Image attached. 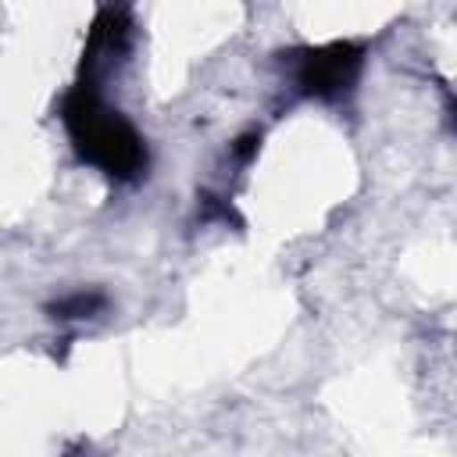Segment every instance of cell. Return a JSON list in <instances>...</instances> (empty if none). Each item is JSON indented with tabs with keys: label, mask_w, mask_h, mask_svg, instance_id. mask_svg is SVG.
<instances>
[{
	"label": "cell",
	"mask_w": 457,
	"mask_h": 457,
	"mask_svg": "<svg viewBox=\"0 0 457 457\" xmlns=\"http://www.w3.org/2000/svg\"><path fill=\"white\" fill-rule=\"evenodd\" d=\"M61 121L79 157L100 168L104 175L125 182L146 168V146L139 132L96 96V86L79 82L61 104Z\"/></svg>",
	"instance_id": "1"
},
{
	"label": "cell",
	"mask_w": 457,
	"mask_h": 457,
	"mask_svg": "<svg viewBox=\"0 0 457 457\" xmlns=\"http://www.w3.org/2000/svg\"><path fill=\"white\" fill-rule=\"evenodd\" d=\"M364 64V50L357 43H325L314 50H303L296 57L293 79L303 96L314 100H343Z\"/></svg>",
	"instance_id": "2"
},
{
	"label": "cell",
	"mask_w": 457,
	"mask_h": 457,
	"mask_svg": "<svg viewBox=\"0 0 457 457\" xmlns=\"http://www.w3.org/2000/svg\"><path fill=\"white\" fill-rule=\"evenodd\" d=\"M132 43V14L121 0H111L100 7V14L93 18V29L86 36V50H82V82H96L114 61H121L129 54Z\"/></svg>",
	"instance_id": "3"
},
{
	"label": "cell",
	"mask_w": 457,
	"mask_h": 457,
	"mask_svg": "<svg viewBox=\"0 0 457 457\" xmlns=\"http://www.w3.org/2000/svg\"><path fill=\"white\" fill-rule=\"evenodd\" d=\"M104 293H86V289H79V293H68V296H61V300H54L46 311H50V318H57V321H82V318H96L100 311H104Z\"/></svg>",
	"instance_id": "4"
},
{
	"label": "cell",
	"mask_w": 457,
	"mask_h": 457,
	"mask_svg": "<svg viewBox=\"0 0 457 457\" xmlns=\"http://www.w3.org/2000/svg\"><path fill=\"white\" fill-rule=\"evenodd\" d=\"M453 118H457V107H453Z\"/></svg>",
	"instance_id": "5"
}]
</instances>
